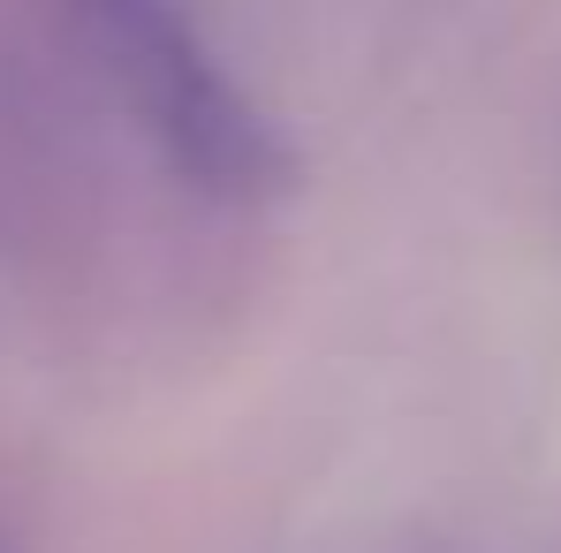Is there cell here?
Returning a JSON list of instances; mask_svg holds the SVG:
<instances>
[{
  "mask_svg": "<svg viewBox=\"0 0 561 553\" xmlns=\"http://www.w3.org/2000/svg\"><path fill=\"white\" fill-rule=\"evenodd\" d=\"M54 8L61 23H77L92 69L122 92L137 129L183 183H197L205 197H266L288 183V145L175 0H54Z\"/></svg>",
  "mask_w": 561,
  "mask_h": 553,
  "instance_id": "cell-1",
  "label": "cell"
}]
</instances>
